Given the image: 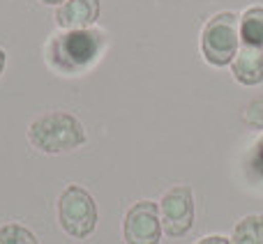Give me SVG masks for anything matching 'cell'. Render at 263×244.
I'll list each match as a JSON object with an SVG mask.
<instances>
[{"label": "cell", "mask_w": 263, "mask_h": 244, "mask_svg": "<svg viewBox=\"0 0 263 244\" xmlns=\"http://www.w3.org/2000/svg\"><path fill=\"white\" fill-rule=\"evenodd\" d=\"M104 42V32L95 28L65 30L49 42L46 60L60 74H81L100 58Z\"/></svg>", "instance_id": "obj_1"}, {"label": "cell", "mask_w": 263, "mask_h": 244, "mask_svg": "<svg viewBox=\"0 0 263 244\" xmlns=\"http://www.w3.org/2000/svg\"><path fill=\"white\" fill-rule=\"evenodd\" d=\"M86 127L77 115L67 111H51L42 115L28 129V140L44 154H63L81 148L86 143Z\"/></svg>", "instance_id": "obj_2"}, {"label": "cell", "mask_w": 263, "mask_h": 244, "mask_svg": "<svg viewBox=\"0 0 263 244\" xmlns=\"http://www.w3.org/2000/svg\"><path fill=\"white\" fill-rule=\"evenodd\" d=\"M240 51V16L219 12L210 16L201 32V53L215 67H227Z\"/></svg>", "instance_id": "obj_3"}, {"label": "cell", "mask_w": 263, "mask_h": 244, "mask_svg": "<svg viewBox=\"0 0 263 244\" xmlns=\"http://www.w3.org/2000/svg\"><path fill=\"white\" fill-rule=\"evenodd\" d=\"M58 223L74 240H86L97 226V205L81 185H67L58 198Z\"/></svg>", "instance_id": "obj_4"}, {"label": "cell", "mask_w": 263, "mask_h": 244, "mask_svg": "<svg viewBox=\"0 0 263 244\" xmlns=\"http://www.w3.org/2000/svg\"><path fill=\"white\" fill-rule=\"evenodd\" d=\"M159 217L162 228L168 237H182L194 226V194L190 185H176L159 200Z\"/></svg>", "instance_id": "obj_5"}, {"label": "cell", "mask_w": 263, "mask_h": 244, "mask_svg": "<svg viewBox=\"0 0 263 244\" xmlns=\"http://www.w3.org/2000/svg\"><path fill=\"white\" fill-rule=\"evenodd\" d=\"M159 205L153 200H139L127 210L123 221L125 244H159L162 237Z\"/></svg>", "instance_id": "obj_6"}, {"label": "cell", "mask_w": 263, "mask_h": 244, "mask_svg": "<svg viewBox=\"0 0 263 244\" xmlns=\"http://www.w3.org/2000/svg\"><path fill=\"white\" fill-rule=\"evenodd\" d=\"M100 18V0H67L55 12V23L65 30H86Z\"/></svg>", "instance_id": "obj_7"}, {"label": "cell", "mask_w": 263, "mask_h": 244, "mask_svg": "<svg viewBox=\"0 0 263 244\" xmlns=\"http://www.w3.org/2000/svg\"><path fill=\"white\" fill-rule=\"evenodd\" d=\"M231 67L238 83L259 86V83H263V49H259V46H240Z\"/></svg>", "instance_id": "obj_8"}, {"label": "cell", "mask_w": 263, "mask_h": 244, "mask_svg": "<svg viewBox=\"0 0 263 244\" xmlns=\"http://www.w3.org/2000/svg\"><path fill=\"white\" fill-rule=\"evenodd\" d=\"M240 44L263 49V7H250L240 16Z\"/></svg>", "instance_id": "obj_9"}, {"label": "cell", "mask_w": 263, "mask_h": 244, "mask_svg": "<svg viewBox=\"0 0 263 244\" xmlns=\"http://www.w3.org/2000/svg\"><path fill=\"white\" fill-rule=\"evenodd\" d=\"M233 244H263V214H250L233 228Z\"/></svg>", "instance_id": "obj_10"}, {"label": "cell", "mask_w": 263, "mask_h": 244, "mask_svg": "<svg viewBox=\"0 0 263 244\" xmlns=\"http://www.w3.org/2000/svg\"><path fill=\"white\" fill-rule=\"evenodd\" d=\"M0 244H40V240L21 223H5L0 226Z\"/></svg>", "instance_id": "obj_11"}, {"label": "cell", "mask_w": 263, "mask_h": 244, "mask_svg": "<svg viewBox=\"0 0 263 244\" xmlns=\"http://www.w3.org/2000/svg\"><path fill=\"white\" fill-rule=\"evenodd\" d=\"M242 120H245L250 127H254V129H263V95L254 97V99L247 104Z\"/></svg>", "instance_id": "obj_12"}, {"label": "cell", "mask_w": 263, "mask_h": 244, "mask_svg": "<svg viewBox=\"0 0 263 244\" xmlns=\"http://www.w3.org/2000/svg\"><path fill=\"white\" fill-rule=\"evenodd\" d=\"M196 244H233V242L224 235H208V237H203V240H199Z\"/></svg>", "instance_id": "obj_13"}, {"label": "cell", "mask_w": 263, "mask_h": 244, "mask_svg": "<svg viewBox=\"0 0 263 244\" xmlns=\"http://www.w3.org/2000/svg\"><path fill=\"white\" fill-rule=\"evenodd\" d=\"M256 164L263 166V136L259 138V143H256Z\"/></svg>", "instance_id": "obj_14"}, {"label": "cell", "mask_w": 263, "mask_h": 244, "mask_svg": "<svg viewBox=\"0 0 263 244\" xmlns=\"http://www.w3.org/2000/svg\"><path fill=\"white\" fill-rule=\"evenodd\" d=\"M5 63H7V55H5V51L0 49V74H3V69H5Z\"/></svg>", "instance_id": "obj_15"}, {"label": "cell", "mask_w": 263, "mask_h": 244, "mask_svg": "<svg viewBox=\"0 0 263 244\" xmlns=\"http://www.w3.org/2000/svg\"><path fill=\"white\" fill-rule=\"evenodd\" d=\"M44 5H63V3H67V0H42Z\"/></svg>", "instance_id": "obj_16"}]
</instances>
